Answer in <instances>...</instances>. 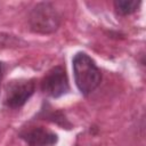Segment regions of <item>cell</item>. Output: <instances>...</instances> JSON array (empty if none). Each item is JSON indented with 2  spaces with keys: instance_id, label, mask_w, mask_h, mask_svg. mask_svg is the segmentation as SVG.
I'll return each mask as SVG.
<instances>
[{
  "instance_id": "6da1fadb",
  "label": "cell",
  "mask_w": 146,
  "mask_h": 146,
  "mask_svg": "<svg viewBox=\"0 0 146 146\" xmlns=\"http://www.w3.org/2000/svg\"><path fill=\"white\" fill-rule=\"evenodd\" d=\"M73 75L79 91L83 96L91 94L102 81V71L96 62L86 52L79 51L72 59Z\"/></svg>"
},
{
  "instance_id": "7a4b0ae2",
  "label": "cell",
  "mask_w": 146,
  "mask_h": 146,
  "mask_svg": "<svg viewBox=\"0 0 146 146\" xmlns=\"http://www.w3.org/2000/svg\"><path fill=\"white\" fill-rule=\"evenodd\" d=\"M60 14L51 2L36 3L29 15L31 31L40 34H50L58 30L60 25Z\"/></svg>"
},
{
  "instance_id": "3957f363",
  "label": "cell",
  "mask_w": 146,
  "mask_h": 146,
  "mask_svg": "<svg viewBox=\"0 0 146 146\" xmlns=\"http://www.w3.org/2000/svg\"><path fill=\"white\" fill-rule=\"evenodd\" d=\"M35 91L34 79H13L5 87L3 104L9 108H21Z\"/></svg>"
},
{
  "instance_id": "277c9868",
  "label": "cell",
  "mask_w": 146,
  "mask_h": 146,
  "mask_svg": "<svg viewBox=\"0 0 146 146\" xmlns=\"http://www.w3.org/2000/svg\"><path fill=\"white\" fill-rule=\"evenodd\" d=\"M41 91L51 98H59L70 91L66 68L63 65L51 67L41 80Z\"/></svg>"
},
{
  "instance_id": "5b68a950",
  "label": "cell",
  "mask_w": 146,
  "mask_h": 146,
  "mask_svg": "<svg viewBox=\"0 0 146 146\" xmlns=\"http://www.w3.org/2000/svg\"><path fill=\"white\" fill-rule=\"evenodd\" d=\"M19 137L27 146H55L58 136L54 131L44 127H31L19 132Z\"/></svg>"
},
{
  "instance_id": "8992f818",
  "label": "cell",
  "mask_w": 146,
  "mask_h": 146,
  "mask_svg": "<svg viewBox=\"0 0 146 146\" xmlns=\"http://www.w3.org/2000/svg\"><path fill=\"white\" fill-rule=\"evenodd\" d=\"M39 117H41L42 120H47V121H50V122H54L65 129H71L72 128V124L71 122L66 119L65 114L62 112V111H58V110H54L50 107L49 104H46V108H41L40 113L38 114Z\"/></svg>"
},
{
  "instance_id": "52a82bcc",
  "label": "cell",
  "mask_w": 146,
  "mask_h": 146,
  "mask_svg": "<svg viewBox=\"0 0 146 146\" xmlns=\"http://www.w3.org/2000/svg\"><path fill=\"white\" fill-rule=\"evenodd\" d=\"M141 5L140 0H115L113 2L114 9L120 16H128L136 13Z\"/></svg>"
},
{
  "instance_id": "ba28073f",
  "label": "cell",
  "mask_w": 146,
  "mask_h": 146,
  "mask_svg": "<svg viewBox=\"0 0 146 146\" xmlns=\"http://www.w3.org/2000/svg\"><path fill=\"white\" fill-rule=\"evenodd\" d=\"M5 70H6L5 63L3 62H0V87H1V82H2L3 75H5Z\"/></svg>"
}]
</instances>
